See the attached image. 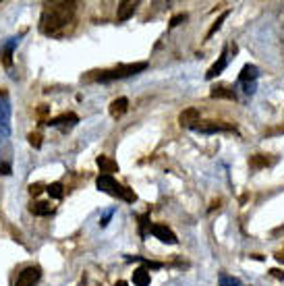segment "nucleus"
Listing matches in <instances>:
<instances>
[{
  "label": "nucleus",
  "mask_w": 284,
  "mask_h": 286,
  "mask_svg": "<svg viewBox=\"0 0 284 286\" xmlns=\"http://www.w3.org/2000/svg\"><path fill=\"white\" fill-rule=\"evenodd\" d=\"M75 23V3H50L39 17V31L50 37H62Z\"/></svg>",
  "instance_id": "nucleus-1"
},
{
  "label": "nucleus",
  "mask_w": 284,
  "mask_h": 286,
  "mask_svg": "<svg viewBox=\"0 0 284 286\" xmlns=\"http://www.w3.org/2000/svg\"><path fill=\"white\" fill-rule=\"evenodd\" d=\"M147 69V62H131V64H118L114 69H104V71H94V75L90 79L94 81H114V79H125V77H133L141 71Z\"/></svg>",
  "instance_id": "nucleus-2"
},
{
  "label": "nucleus",
  "mask_w": 284,
  "mask_h": 286,
  "mask_svg": "<svg viewBox=\"0 0 284 286\" xmlns=\"http://www.w3.org/2000/svg\"><path fill=\"white\" fill-rule=\"evenodd\" d=\"M96 187H98L102 193H108V195H112V197H118V199H123V201H129V203L137 201V195L133 193V189H129V187L116 183V179L110 177V174H100V177L96 179Z\"/></svg>",
  "instance_id": "nucleus-3"
},
{
  "label": "nucleus",
  "mask_w": 284,
  "mask_h": 286,
  "mask_svg": "<svg viewBox=\"0 0 284 286\" xmlns=\"http://www.w3.org/2000/svg\"><path fill=\"white\" fill-rule=\"evenodd\" d=\"M11 100L7 92H0V135L9 137L11 135Z\"/></svg>",
  "instance_id": "nucleus-4"
},
{
  "label": "nucleus",
  "mask_w": 284,
  "mask_h": 286,
  "mask_svg": "<svg viewBox=\"0 0 284 286\" xmlns=\"http://www.w3.org/2000/svg\"><path fill=\"white\" fill-rule=\"evenodd\" d=\"M39 278H42L39 266H29V268H25L23 272L17 276L15 286H35V284L39 282Z\"/></svg>",
  "instance_id": "nucleus-5"
},
{
  "label": "nucleus",
  "mask_w": 284,
  "mask_h": 286,
  "mask_svg": "<svg viewBox=\"0 0 284 286\" xmlns=\"http://www.w3.org/2000/svg\"><path fill=\"white\" fill-rule=\"evenodd\" d=\"M149 232L154 234L158 240H162V243H166V245H177V243H179L177 234H174V232H172L168 226H164V224H151Z\"/></svg>",
  "instance_id": "nucleus-6"
},
{
  "label": "nucleus",
  "mask_w": 284,
  "mask_h": 286,
  "mask_svg": "<svg viewBox=\"0 0 284 286\" xmlns=\"http://www.w3.org/2000/svg\"><path fill=\"white\" fill-rule=\"evenodd\" d=\"M77 122H79V116H77L75 112H67V114H60V116L48 120L46 125H48V127H58L60 131H69V129H73Z\"/></svg>",
  "instance_id": "nucleus-7"
},
{
  "label": "nucleus",
  "mask_w": 284,
  "mask_h": 286,
  "mask_svg": "<svg viewBox=\"0 0 284 286\" xmlns=\"http://www.w3.org/2000/svg\"><path fill=\"white\" fill-rule=\"evenodd\" d=\"M193 129H195V131H199V133H204V135H212V133H228V131H234L230 125L214 122V120H210V122H206V125H195Z\"/></svg>",
  "instance_id": "nucleus-8"
},
{
  "label": "nucleus",
  "mask_w": 284,
  "mask_h": 286,
  "mask_svg": "<svg viewBox=\"0 0 284 286\" xmlns=\"http://www.w3.org/2000/svg\"><path fill=\"white\" fill-rule=\"evenodd\" d=\"M226 52H228V48H224L222 50V54H220V58H218V62H214L212 67H210V71L206 73V79L210 81V79H214V77H218L224 69H226V64H228V56H226Z\"/></svg>",
  "instance_id": "nucleus-9"
},
{
  "label": "nucleus",
  "mask_w": 284,
  "mask_h": 286,
  "mask_svg": "<svg viewBox=\"0 0 284 286\" xmlns=\"http://www.w3.org/2000/svg\"><path fill=\"white\" fill-rule=\"evenodd\" d=\"M179 122L181 127H195V122H199V110L197 108H185L179 114Z\"/></svg>",
  "instance_id": "nucleus-10"
},
{
  "label": "nucleus",
  "mask_w": 284,
  "mask_h": 286,
  "mask_svg": "<svg viewBox=\"0 0 284 286\" xmlns=\"http://www.w3.org/2000/svg\"><path fill=\"white\" fill-rule=\"evenodd\" d=\"M259 77V69L255 67V64H245L241 75H238V83H243V85H249V83H255Z\"/></svg>",
  "instance_id": "nucleus-11"
},
{
  "label": "nucleus",
  "mask_w": 284,
  "mask_h": 286,
  "mask_svg": "<svg viewBox=\"0 0 284 286\" xmlns=\"http://www.w3.org/2000/svg\"><path fill=\"white\" fill-rule=\"evenodd\" d=\"M127 110H129V100L127 98H116L110 104V116L112 118H120L123 114H127Z\"/></svg>",
  "instance_id": "nucleus-12"
},
{
  "label": "nucleus",
  "mask_w": 284,
  "mask_h": 286,
  "mask_svg": "<svg viewBox=\"0 0 284 286\" xmlns=\"http://www.w3.org/2000/svg\"><path fill=\"white\" fill-rule=\"evenodd\" d=\"M96 162H98L102 174H110V177H112V172H118V164H116L114 160H110L108 156H98Z\"/></svg>",
  "instance_id": "nucleus-13"
},
{
  "label": "nucleus",
  "mask_w": 284,
  "mask_h": 286,
  "mask_svg": "<svg viewBox=\"0 0 284 286\" xmlns=\"http://www.w3.org/2000/svg\"><path fill=\"white\" fill-rule=\"evenodd\" d=\"M137 7H139V3H120L116 19H118V21H127V19H131V17L135 15Z\"/></svg>",
  "instance_id": "nucleus-14"
},
{
  "label": "nucleus",
  "mask_w": 284,
  "mask_h": 286,
  "mask_svg": "<svg viewBox=\"0 0 284 286\" xmlns=\"http://www.w3.org/2000/svg\"><path fill=\"white\" fill-rule=\"evenodd\" d=\"M210 96H212V98H226V100H236V94H234V90H232V87H228V85H218V87H214V90L210 92Z\"/></svg>",
  "instance_id": "nucleus-15"
},
{
  "label": "nucleus",
  "mask_w": 284,
  "mask_h": 286,
  "mask_svg": "<svg viewBox=\"0 0 284 286\" xmlns=\"http://www.w3.org/2000/svg\"><path fill=\"white\" fill-rule=\"evenodd\" d=\"M29 212L33 216H50L54 210H52V206L48 201H35V203L29 206Z\"/></svg>",
  "instance_id": "nucleus-16"
},
{
  "label": "nucleus",
  "mask_w": 284,
  "mask_h": 286,
  "mask_svg": "<svg viewBox=\"0 0 284 286\" xmlns=\"http://www.w3.org/2000/svg\"><path fill=\"white\" fill-rule=\"evenodd\" d=\"M149 272H147V268H137L135 272H133V284H137V286H149Z\"/></svg>",
  "instance_id": "nucleus-17"
},
{
  "label": "nucleus",
  "mask_w": 284,
  "mask_h": 286,
  "mask_svg": "<svg viewBox=\"0 0 284 286\" xmlns=\"http://www.w3.org/2000/svg\"><path fill=\"white\" fill-rule=\"evenodd\" d=\"M46 191H48V195L52 197V199H62V195H64V189H62L60 183H52V185H48Z\"/></svg>",
  "instance_id": "nucleus-18"
},
{
  "label": "nucleus",
  "mask_w": 284,
  "mask_h": 286,
  "mask_svg": "<svg viewBox=\"0 0 284 286\" xmlns=\"http://www.w3.org/2000/svg\"><path fill=\"white\" fill-rule=\"evenodd\" d=\"M17 42H19V37H13L7 44V48H5V64H7V67H11V62H13V48L17 46Z\"/></svg>",
  "instance_id": "nucleus-19"
},
{
  "label": "nucleus",
  "mask_w": 284,
  "mask_h": 286,
  "mask_svg": "<svg viewBox=\"0 0 284 286\" xmlns=\"http://www.w3.org/2000/svg\"><path fill=\"white\" fill-rule=\"evenodd\" d=\"M147 228H151V224H149V212L143 214V216H139V234L143 238L147 236Z\"/></svg>",
  "instance_id": "nucleus-20"
},
{
  "label": "nucleus",
  "mask_w": 284,
  "mask_h": 286,
  "mask_svg": "<svg viewBox=\"0 0 284 286\" xmlns=\"http://www.w3.org/2000/svg\"><path fill=\"white\" fill-rule=\"evenodd\" d=\"M228 15H230V11H224V13L220 15V17H218V21H216V23H214V25L210 27V31H208V39H210V37H212V35H214V33L218 31V29H220V27H222V23H224V19H226Z\"/></svg>",
  "instance_id": "nucleus-21"
},
{
  "label": "nucleus",
  "mask_w": 284,
  "mask_h": 286,
  "mask_svg": "<svg viewBox=\"0 0 284 286\" xmlns=\"http://www.w3.org/2000/svg\"><path fill=\"white\" fill-rule=\"evenodd\" d=\"M220 286H241V282H238V278H232L228 274H220Z\"/></svg>",
  "instance_id": "nucleus-22"
},
{
  "label": "nucleus",
  "mask_w": 284,
  "mask_h": 286,
  "mask_svg": "<svg viewBox=\"0 0 284 286\" xmlns=\"http://www.w3.org/2000/svg\"><path fill=\"white\" fill-rule=\"evenodd\" d=\"M27 139H29V143H31L35 149H39V147H42V135H39V133H29V137H27Z\"/></svg>",
  "instance_id": "nucleus-23"
},
{
  "label": "nucleus",
  "mask_w": 284,
  "mask_h": 286,
  "mask_svg": "<svg viewBox=\"0 0 284 286\" xmlns=\"http://www.w3.org/2000/svg\"><path fill=\"white\" fill-rule=\"evenodd\" d=\"M185 21H187V15L181 13V15H177V17H172V19H170V27H177V25L185 23Z\"/></svg>",
  "instance_id": "nucleus-24"
},
{
  "label": "nucleus",
  "mask_w": 284,
  "mask_h": 286,
  "mask_svg": "<svg viewBox=\"0 0 284 286\" xmlns=\"http://www.w3.org/2000/svg\"><path fill=\"white\" fill-rule=\"evenodd\" d=\"M253 168H259V166H268V160L266 158H259V156H255V158H251V162H249Z\"/></svg>",
  "instance_id": "nucleus-25"
},
{
  "label": "nucleus",
  "mask_w": 284,
  "mask_h": 286,
  "mask_svg": "<svg viewBox=\"0 0 284 286\" xmlns=\"http://www.w3.org/2000/svg\"><path fill=\"white\" fill-rule=\"evenodd\" d=\"M42 191H44V185H42V183H33V185H29V193H31L33 197H37Z\"/></svg>",
  "instance_id": "nucleus-26"
},
{
  "label": "nucleus",
  "mask_w": 284,
  "mask_h": 286,
  "mask_svg": "<svg viewBox=\"0 0 284 286\" xmlns=\"http://www.w3.org/2000/svg\"><path fill=\"white\" fill-rule=\"evenodd\" d=\"M0 174H3V177H9V174H11V164L0 162Z\"/></svg>",
  "instance_id": "nucleus-27"
},
{
  "label": "nucleus",
  "mask_w": 284,
  "mask_h": 286,
  "mask_svg": "<svg viewBox=\"0 0 284 286\" xmlns=\"http://www.w3.org/2000/svg\"><path fill=\"white\" fill-rule=\"evenodd\" d=\"M112 214H114V210H110V212H106V216L100 220V226H108V222H110V218H112Z\"/></svg>",
  "instance_id": "nucleus-28"
},
{
  "label": "nucleus",
  "mask_w": 284,
  "mask_h": 286,
  "mask_svg": "<svg viewBox=\"0 0 284 286\" xmlns=\"http://www.w3.org/2000/svg\"><path fill=\"white\" fill-rule=\"evenodd\" d=\"M270 274L274 278H278V280H284V272H280V270H270Z\"/></svg>",
  "instance_id": "nucleus-29"
},
{
  "label": "nucleus",
  "mask_w": 284,
  "mask_h": 286,
  "mask_svg": "<svg viewBox=\"0 0 284 286\" xmlns=\"http://www.w3.org/2000/svg\"><path fill=\"white\" fill-rule=\"evenodd\" d=\"M114 286H129V284H127V282H125V280H118V282H116V284H114Z\"/></svg>",
  "instance_id": "nucleus-30"
}]
</instances>
